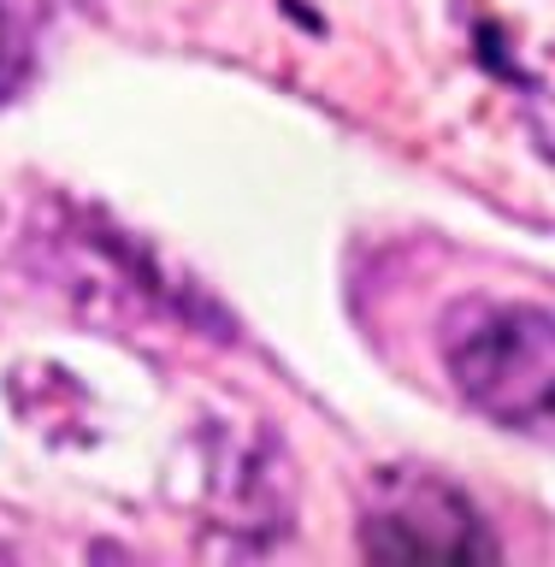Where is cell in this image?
I'll list each match as a JSON object with an SVG mask.
<instances>
[{
  "label": "cell",
  "mask_w": 555,
  "mask_h": 567,
  "mask_svg": "<svg viewBox=\"0 0 555 567\" xmlns=\"http://www.w3.org/2000/svg\"><path fill=\"white\" fill-rule=\"evenodd\" d=\"M443 367L485 420L508 432L555 425V319L544 308H467L443 331Z\"/></svg>",
  "instance_id": "obj_1"
},
{
  "label": "cell",
  "mask_w": 555,
  "mask_h": 567,
  "mask_svg": "<svg viewBox=\"0 0 555 567\" xmlns=\"http://www.w3.org/2000/svg\"><path fill=\"white\" fill-rule=\"evenodd\" d=\"M24 24H30V0H0V89L18 78L24 65Z\"/></svg>",
  "instance_id": "obj_3"
},
{
  "label": "cell",
  "mask_w": 555,
  "mask_h": 567,
  "mask_svg": "<svg viewBox=\"0 0 555 567\" xmlns=\"http://www.w3.org/2000/svg\"><path fill=\"white\" fill-rule=\"evenodd\" d=\"M367 549L379 556H491L473 508L438 478H397L367 514Z\"/></svg>",
  "instance_id": "obj_2"
}]
</instances>
